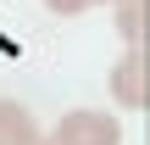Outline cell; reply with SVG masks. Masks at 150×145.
I'll use <instances>...</instances> for the list:
<instances>
[{
    "mask_svg": "<svg viewBox=\"0 0 150 145\" xmlns=\"http://www.w3.org/2000/svg\"><path fill=\"white\" fill-rule=\"evenodd\" d=\"M28 145H50V140H45V134H39V140H28Z\"/></svg>",
    "mask_w": 150,
    "mask_h": 145,
    "instance_id": "8992f818",
    "label": "cell"
},
{
    "mask_svg": "<svg viewBox=\"0 0 150 145\" xmlns=\"http://www.w3.org/2000/svg\"><path fill=\"white\" fill-rule=\"evenodd\" d=\"M50 145H122V123L106 112H67L50 129Z\"/></svg>",
    "mask_w": 150,
    "mask_h": 145,
    "instance_id": "6da1fadb",
    "label": "cell"
},
{
    "mask_svg": "<svg viewBox=\"0 0 150 145\" xmlns=\"http://www.w3.org/2000/svg\"><path fill=\"white\" fill-rule=\"evenodd\" d=\"M111 95H117V106H150V56L145 45H128V56L111 67Z\"/></svg>",
    "mask_w": 150,
    "mask_h": 145,
    "instance_id": "7a4b0ae2",
    "label": "cell"
},
{
    "mask_svg": "<svg viewBox=\"0 0 150 145\" xmlns=\"http://www.w3.org/2000/svg\"><path fill=\"white\" fill-rule=\"evenodd\" d=\"M28 140H39V123L28 117V106L0 101V145H28Z\"/></svg>",
    "mask_w": 150,
    "mask_h": 145,
    "instance_id": "3957f363",
    "label": "cell"
},
{
    "mask_svg": "<svg viewBox=\"0 0 150 145\" xmlns=\"http://www.w3.org/2000/svg\"><path fill=\"white\" fill-rule=\"evenodd\" d=\"M111 11H117V34L128 45H139L145 39V22H150V0H111Z\"/></svg>",
    "mask_w": 150,
    "mask_h": 145,
    "instance_id": "277c9868",
    "label": "cell"
},
{
    "mask_svg": "<svg viewBox=\"0 0 150 145\" xmlns=\"http://www.w3.org/2000/svg\"><path fill=\"white\" fill-rule=\"evenodd\" d=\"M50 11H61V17H78V11H95V6H111V0H45Z\"/></svg>",
    "mask_w": 150,
    "mask_h": 145,
    "instance_id": "5b68a950",
    "label": "cell"
}]
</instances>
